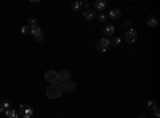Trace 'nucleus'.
<instances>
[{"mask_svg":"<svg viewBox=\"0 0 160 118\" xmlns=\"http://www.w3.org/2000/svg\"><path fill=\"white\" fill-rule=\"evenodd\" d=\"M148 26L149 27H157V19L154 16H149L148 18Z\"/></svg>","mask_w":160,"mask_h":118,"instance_id":"nucleus-18","label":"nucleus"},{"mask_svg":"<svg viewBox=\"0 0 160 118\" xmlns=\"http://www.w3.org/2000/svg\"><path fill=\"white\" fill-rule=\"evenodd\" d=\"M58 80H59V83H64V82L71 80V72H69L68 69L59 70V72H58Z\"/></svg>","mask_w":160,"mask_h":118,"instance_id":"nucleus-7","label":"nucleus"},{"mask_svg":"<svg viewBox=\"0 0 160 118\" xmlns=\"http://www.w3.org/2000/svg\"><path fill=\"white\" fill-rule=\"evenodd\" d=\"M10 109H11V106H10V101L3 99L2 102H0V113H7Z\"/></svg>","mask_w":160,"mask_h":118,"instance_id":"nucleus-13","label":"nucleus"},{"mask_svg":"<svg viewBox=\"0 0 160 118\" xmlns=\"http://www.w3.org/2000/svg\"><path fill=\"white\" fill-rule=\"evenodd\" d=\"M120 43H122V37L114 35V37H112V40H111V45H114V46H120Z\"/></svg>","mask_w":160,"mask_h":118,"instance_id":"nucleus-17","label":"nucleus"},{"mask_svg":"<svg viewBox=\"0 0 160 118\" xmlns=\"http://www.w3.org/2000/svg\"><path fill=\"white\" fill-rule=\"evenodd\" d=\"M7 118H19V115H18V110H15V109H10L7 113Z\"/></svg>","mask_w":160,"mask_h":118,"instance_id":"nucleus-16","label":"nucleus"},{"mask_svg":"<svg viewBox=\"0 0 160 118\" xmlns=\"http://www.w3.org/2000/svg\"><path fill=\"white\" fill-rule=\"evenodd\" d=\"M146 106H148V109H154V107H155V101H152V99L148 101V104H146Z\"/></svg>","mask_w":160,"mask_h":118,"instance_id":"nucleus-22","label":"nucleus"},{"mask_svg":"<svg viewBox=\"0 0 160 118\" xmlns=\"http://www.w3.org/2000/svg\"><path fill=\"white\" fill-rule=\"evenodd\" d=\"M152 112H154V116H155V118H158V116H160V109H158L157 106L152 109Z\"/></svg>","mask_w":160,"mask_h":118,"instance_id":"nucleus-20","label":"nucleus"},{"mask_svg":"<svg viewBox=\"0 0 160 118\" xmlns=\"http://www.w3.org/2000/svg\"><path fill=\"white\" fill-rule=\"evenodd\" d=\"M45 80L50 83V85H56L59 80H58V72L55 70H47L45 72Z\"/></svg>","mask_w":160,"mask_h":118,"instance_id":"nucleus-6","label":"nucleus"},{"mask_svg":"<svg viewBox=\"0 0 160 118\" xmlns=\"http://www.w3.org/2000/svg\"><path fill=\"white\" fill-rule=\"evenodd\" d=\"M136 118H146V116H144V115H138Z\"/></svg>","mask_w":160,"mask_h":118,"instance_id":"nucleus-24","label":"nucleus"},{"mask_svg":"<svg viewBox=\"0 0 160 118\" xmlns=\"http://www.w3.org/2000/svg\"><path fill=\"white\" fill-rule=\"evenodd\" d=\"M104 34H106V38H108V37H114L115 35V26L106 24L104 26Z\"/></svg>","mask_w":160,"mask_h":118,"instance_id":"nucleus-9","label":"nucleus"},{"mask_svg":"<svg viewBox=\"0 0 160 118\" xmlns=\"http://www.w3.org/2000/svg\"><path fill=\"white\" fill-rule=\"evenodd\" d=\"M123 27H128V29H130V21H125V22H123Z\"/></svg>","mask_w":160,"mask_h":118,"instance_id":"nucleus-23","label":"nucleus"},{"mask_svg":"<svg viewBox=\"0 0 160 118\" xmlns=\"http://www.w3.org/2000/svg\"><path fill=\"white\" fill-rule=\"evenodd\" d=\"M83 18H85L87 21H93V19H96V11H95V10H85Z\"/></svg>","mask_w":160,"mask_h":118,"instance_id":"nucleus-12","label":"nucleus"},{"mask_svg":"<svg viewBox=\"0 0 160 118\" xmlns=\"http://www.w3.org/2000/svg\"><path fill=\"white\" fill-rule=\"evenodd\" d=\"M18 115H19V118H32L34 116L32 106H29V104H21L18 109Z\"/></svg>","mask_w":160,"mask_h":118,"instance_id":"nucleus-2","label":"nucleus"},{"mask_svg":"<svg viewBox=\"0 0 160 118\" xmlns=\"http://www.w3.org/2000/svg\"><path fill=\"white\" fill-rule=\"evenodd\" d=\"M31 37L34 38L35 42H43V37H45V34H43V29L42 27H37V29H31Z\"/></svg>","mask_w":160,"mask_h":118,"instance_id":"nucleus-5","label":"nucleus"},{"mask_svg":"<svg viewBox=\"0 0 160 118\" xmlns=\"http://www.w3.org/2000/svg\"><path fill=\"white\" fill-rule=\"evenodd\" d=\"M109 46H111V40L109 38H99L98 40V43H96V48H98V51L99 53H106V51L109 50Z\"/></svg>","mask_w":160,"mask_h":118,"instance_id":"nucleus-3","label":"nucleus"},{"mask_svg":"<svg viewBox=\"0 0 160 118\" xmlns=\"http://www.w3.org/2000/svg\"><path fill=\"white\" fill-rule=\"evenodd\" d=\"M29 32H31V29L28 27V26H22V27H21V34L22 35H29Z\"/></svg>","mask_w":160,"mask_h":118,"instance_id":"nucleus-19","label":"nucleus"},{"mask_svg":"<svg viewBox=\"0 0 160 118\" xmlns=\"http://www.w3.org/2000/svg\"><path fill=\"white\" fill-rule=\"evenodd\" d=\"M28 27H29V29H37V27H38V21H37V18H29V21H28Z\"/></svg>","mask_w":160,"mask_h":118,"instance_id":"nucleus-15","label":"nucleus"},{"mask_svg":"<svg viewBox=\"0 0 160 118\" xmlns=\"http://www.w3.org/2000/svg\"><path fill=\"white\" fill-rule=\"evenodd\" d=\"M77 85L72 82V80H68V82H64L62 83V91H68V93H72V91H75Z\"/></svg>","mask_w":160,"mask_h":118,"instance_id":"nucleus-8","label":"nucleus"},{"mask_svg":"<svg viewBox=\"0 0 160 118\" xmlns=\"http://www.w3.org/2000/svg\"><path fill=\"white\" fill-rule=\"evenodd\" d=\"M108 16H109L111 19H118L120 16H122V11H120L118 8H112V10H109Z\"/></svg>","mask_w":160,"mask_h":118,"instance_id":"nucleus-10","label":"nucleus"},{"mask_svg":"<svg viewBox=\"0 0 160 118\" xmlns=\"http://www.w3.org/2000/svg\"><path fill=\"white\" fill-rule=\"evenodd\" d=\"M136 38H138V32L135 29H127L125 31V37H123V40L127 43H135L136 42Z\"/></svg>","mask_w":160,"mask_h":118,"instance_id":"nucleus-4","label":"nucleus"},{"mask_svg":"<svg viewBox=\"0 0 160 118\" xmlns=\"http://www.w3.org/2000/svg\"><path fill=\"white\" fill-rule=\"evenodd\" d=\"M83 7L88 10V2H74L71 8H72V11H78V10H82Z\"/></svg>","mask_w":160,"mask_h":118,"instance_id":"nucleus-11","label":"nucleus"},{"mask_svg":"<svg viewBox=\"0 0 160 118\" xmlns=\"http://www.w3.org/2000/svg\"><path fill=\"white\" fill-rule=\"evenodd\" d=\"M96 18H98L101 22H106V19H108V16H106V15H102V13H99V15H98Z\"/></svg>","mask_w":160,"mask_h":118,"instance_id":"nucleus-21","label":"nucleus"},{"mask_svg":"<svg viewBox=\"0 0 160 118\" xmlns=\"http://www.w3.org/2000/svg\"><path fill=\"white\" fill-rule=\"evenodd\" d=\"M106 8H108V3H106L104 0H98V2H95V10H96V11L101 13V11H104Z\"/></svg>","mask_w":160,"mask_h":118,"instance_id":"nucleus-14","label":"nucleus"},{"mask_svg":"<svg viewBox=\"0 0 160 118\" xmlns=\"http://www.w3.org/2000/svg\"><path fill=\"white\" fill-rule=\"evenodd\" d=\"M61 93H62V83H56V85H50L47 88V97L48 99H58L61 97Z\"/></svg>","mask_w":160,"mask_h":118,"instance_id":"nucleus-1","label":"nucleus"}]
</instances>
